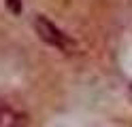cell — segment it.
<instances>
[{
  "label": "cell",
  "instance_id": "cell-3",
  "mask_svg": "<svg viewBox=\"0 0 132 127\" xmlns=\"http://www.w3.org/2000/svg\"><path fill=\"white\" fill-rule=\"evenodd\" d=\"M6 8H9V13L13 15H21V0H4Z\"/></svg>",
  "mask_w": 132,
  "mask_h": 127
},
{
  "label": "cell",
  "instance_id": "cell-2",
  "mask_svg": "<svg viewBox=\"0 0 132 127\" xmlns=\"http://www.w3.org/2000/svg\"><path fill=\"white\" fill-rule=\"evenodd\" d=\"M0 127H26V119L11 108H0Z\"/></svg>",
  "mask_w": 132,
  "mask_h": 127
},
{
  "label": "cell",
  "instance_id": "cell-1",
  "mask_svg": "<svg viewBox=\"0 0 132 127\" xmlns=\"http://www.w3.org/2000/svg\"><path fill=\"white\" fill-rule=\"evenodd\" d=\"M34 30H36L38 38L43 40V42H47L49 47L62 51V53H72V51L77 49V42L72 40L64 30H60L53 21H49L47 17H43V15H36Z\"/></svg>",
  "mask_w": 132,
  "mask_h": 127
}]
</instances>
